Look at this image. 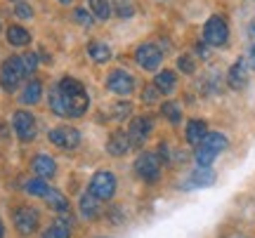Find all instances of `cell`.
<instances>
[{
	"label": "cell",
	"mask_w": 255,
	"mask_h": 238,
	"mask_svg": "<svg viewBox=\"0 0 255 238\" xmlns=\"http://www.w3.org/2000/svg\"><path fill=\"white\" fill-rule=\"evenodd\" d=\"M57 87L62 92V99H64V104H66L69 116H83V113L88 111V104H90L88 92H85V87H83L76 78H64Z\"/></svg>",
	"instance_id": "6da1fadb"
},
{
	"label": "cell",
	"mask_w": 255,
	"mask_h": 238,
	"mask_svg": "<svg viewBox=\"0 0 255 238\" xmlns=\"http://www.w3.org/2000/svg\"><path fill=\"white\" fill-rule=\"evenodd\" d=\"M24 76H28V74H26V69H24L21 57H7L2 69H0V82H2V87L5 90H14Z\"/></svg>",
	"instance_id": "7a4b0ae2"
},
{
	"label": "cell",
	"mask_w": 255,
	"mask_h": 238,
	"mask_svg": "<svg viewBox=\"0 0 255 238\" xmlns=\"http://www.w3.org/2000/svg\"><path fill=\"white\" fill-rule=\"evenodd\" d=\"M203 40L210 47H225L229 40V26L222 17H210L203 26Z\"/></svg>",
	"instance_id": "3957f363"
},
{
	"label": "cell",
	"mask_w": 255,
	"mask_h": 238,
	"mask_svg": "<svg viewBox=\"0 0 255 238\" xmlns=\"http://www.w3.org/2000/svg\"><path fill=\"white\" fill-rule=\"evenodd\" d=\"M90 193L97 196L100 201H109L116 193V177L111 172H97L90 182Z\"/></svg>",
	"instance_id": "277c9868"
},
{
	"label": "cell",
	"mask_w": 255,
	"mask_h": 238,
	"mask_svg": "<svg viewBox=\"0 0 255 238\" xmlns=\"http://www.w3.org/2000/svg\"><path fill=\"white\" fill-rule=\"evenodd\" d=\"M135 172L144 179V182H156L158 179V172H161V158L156 156V154H142V156L137 158L135 163Z\"/></svg>",
	"instance_id": "5b68a950"
},
{
	"label": "cell",
	"mask_w": 255,
	"mask_h": 238,
	"mask_svg": "<svg viewBox=\"0 0 255 238\" xmlns=\"http://www.w3.org/2000/svg\"><path fill=\"white\" fill-rule=\"evenodd\" d=\"M12 125H14V132L21 142H31L36 139V118L28 113V111H17L14 118H12Z\"/></svg>",
	"instance_id": "8992f818"
},
{
	"label": "cell",
	"mask_w": 255,
	"mask_h": 238,
	"mask_svg": "<svg viewBox=\"0 0 255 238\" xmlns=\"http://www.w3.org/2000/svg\"><path fill=\"white\" fill-rule=\"evenodd\" d=\"M135 59H137V64L142 66L144 71H156V69L161 66V59H163V55H161V50H158L156 45H151V43H144V45L137 47Z\"/></svg>",
	"instance_id": "52a82bcc"
},
{
	"label": "cell",
	"mask_w": 255,
	"mask_h": 238,
	"mask_svg": "<svg viewBox=\"0 0 255 238\" xmlns=\"http://www.w3.org/2000/svg\"><path fill=\"white\" fill-rule=\"evenodd\" d=\"M50 142L59 149H76L81 144V132L69 128V125H62V128H55L50 132Z\"/></svg>",
	"instance_id": "ba28073f"
},
{
	"label": "cell",
	"mask_w": 255,
	"mask_h": 238,
	"mask_svg": "<svg viewBox=\"0 0 255 238\" xmlns=\"http://www.w3.org/2000/svg\"><path fill=\"white\" fill-rule=\"evenodd\" d=\"M107 87L111 92H116V94H130V92L135 90V78L128 74V71H111L109 78H107Z\"/></svg>",
	"instance_id": "9c48e42d"
},
{
	"label": "cell",
	"mask_w": 255,
	"mask_h": 238,
	"mask_svg": "<svg viewBox=\"0 0 255 238\" xmlns=\"http://www.w3.org/2000/svg\"><path fill=\"white\" fill-rule=\"evenodd\" d=\"M14 227H17L19 234H24V236H28V234H33L38 227V212L33 210V208H17V212H14Z\"/></svg>",
	"instance_id": "30bf717a"
},
{
	"label": "cell",
	"mask_w": 255,
	"mask_h": 238,
	"mask_svg": "<svg viewBox=\"0 0 255 238\" xmlns=\"http://www.w3.org/2000/svg\"><path fill=\"white\" fill-rule=\"evenodd\" d=\"M151 132V118H135L130 123V130H128V137H130V144L132 147H139Z\"/></svg>",
	"instance_id": "8fae6325"
},
{
	"label": "cell",
	"mask_w": 255,
	"mask_h": 238,
	"mask_svg": "<svg viewBox=\"0 0 255 238\" xmlns=\"http://www.w3.org/2000/svg\"><path fill=\"white\" fill-rule=\"evenodd\" d=\"M248 80V64L246 59H239L237 64L229 69V76H227V82L229 87H234V90H241Z\"/></svg>",
	"instance_id": "7c38bea8"
},
{
	"label": "cell",
	"mask_w": 255,
	"mask_h": 238,
	"mask_svg": "<svg viewBox=\"0 0 255 238\" xmlns=\"http://www.w3.org/2000/svg\"><path fill=\"white\" fill-rule=\"evenodd\" d=\"M130 149H132V144H130V137H128L126 132H114L109 137V142H107V151H109L111 156H123Z\"/></svg>",
	"instance_id": "4fadbf2b"
},
{
	"label": "cell",
	"mask_w": 255,
	"mask_h": 238,
	"mask_svg": "<svg viewBox=\"0 0 255 238\" xmlns=\"http://www.w3.org/2000/svg\"><path fill=\"white\" fill-rule=\"evenodd\" d=\"M206 135H208V128H206L203 120H191L189 125H187V142H189L191 147H199Z\"/></svg>",
	"instance_id": "5bb4252c"
},
{
	"label": "cell",
	"mask_w": 255,
	"mask_h": 238,
	"mask_svg": "<svg viewBox=\"0 0 255 238\" xmlns=\"http://www.w3.org/2000/svg\"><path fill=\"white\" fill-rule=\"evenodd\" d=\"M201 149H206V151H213V154H220V151H225L227 149V137L225 135H220V132H210L203 137V142L199 144Z\"/></svg>",
	"instance_id": "9a60e30c"
},
{
	"label": "cell",
	"mask_w": 255,
	"mask_h": 238,
	"mask_svg": "<svg viewBox=\"0 0 255 238\" xmlns=\"http://www.w3.org/2000/svg\"><path fill=\"white\" fill-rule=\"evenodd\" d=\"M215 182V172L210 170V167H199L196 172L191 174V179L184 186L187 189H194V186H210V184Z\"/></svg>",
	"instance_id": "2e32d148"
},
{
	"label": "cell",
	"mask_w": 255,
	"mask_h": 238,
	"mask_svg": "<svg viewBox=\"0 0 255 238\" xmlns=\"http://www.w3.org/2000/svg\"><path fill=\"white\" fill-rule=\"evenodd\" d=\"M33 170H36L38 177L45 179V177H52V174L57 172V165L50 156H38L36 160H33Z\"/></svg>",
	"instance_id": "e0dca14e"
},
{
	"label": "cell",
	"mask_w": 255,
	"mask_h": 238,
	"mask_svg": "<svg viewBox=\"0 0 255 238\" xmlns=\"http://www.w3.org/2000/svg\"><path fill=\"white\" fill-rule=\"evenodd\" d=\"M69 234H71V224H69V220H66V217H59V220L43 234V238H69Z\"/></svg>",
	"instance_id": "ac0fdd59"
},
{
	"label": "cell",
	"mask_w": 255,
	"mask_h": 238,
	"mask_svg": "<svg viewBox=\"0 0 255 238\" xmlns=\"http://www.w3.org/2000/svg\"><path fill=\"white\" fill-rule=\"evenodd\" d=\"M175 82H177V78H175L173 71H161V74L156 76V90L158 92H163V94H170V92L175 90Z\"/></svg>",
	"instance_id": "d6986e66"
},
{
	"label": "cell",
	"mask_w": 255,
	"mask_h": 238,
	"mask_svg": "<svg viewBox=\"0 0 255 238\" xmlns=\"http://www.w3.org/2000/svg\"><path fill=\"white\" fill-rule=\"evenodd\" d=\"M88 55L92 57V62H97V64H104V62H109L111 59V50L109 45H104V43H90L88 45Z\"/></svg>",
	"instance_id": "ffe728a7"
},
{
	"label": "cell",
	"mask_w": 255,
	"mask_h": 238,
	"mask_svg": "<svg viewBox=\"0 0 255 238\" xmlns=\"http://www.w3.org/2000/svg\"><path fill=\"white\" fill-rule=\"evenodd\" d=\"M7 40H9V45L24 47V45H28V43H31V36H28L26 28H21V26H9V28H7Z\"/></svg>",
	"instance_id": "44dd1931"
},
{
	"label": "cell",
	"mask_w": 255,
	"mask_h": 238,
	"mask_svg": "<svg viewBox=\"0 0 255 238\" xmlns=\"http://www.w3.org/2000/svg\"><path fill=\"white\" fill-rule=\"evenodd\" d=\"M40 94H43V85L40 80H31L21 92V101L24 104H38L40 101Z\"/></svg>",
	"instance_id": "7402d4cb"
},
{
	"label": "cell",
	"mask_w": 255,
	"mask_h": 238,
	"mask_svg": "<svg viewBox=\"0 0 255 238\" xmlns=\"http://www.w3.org/2000/svg\"><path fill=\"white\" fill-rule=\"evenodd\" d=\"M81 212H83V217H88V220L95 217V215L100 212V198H97V196H92V193L88 191L81 198Z\"/></svg>",
	"instance_id": "603a6c76"
},
{
	"label": "cell",
	"mask_w": 255,
	"mask_h": 238,
	"mask_svg": "<svg viewBox=\"0 0 255 238\" xmlns=\"http://www.w3.org/2000/svg\"><path fill=\"white\" fill-rule=\"evenodd\" d=\"M88 7L97 19H109L111 14V5L107 0H88Z\"/></svg>",
	"instance_id": "cb8c5ba5"
},
{
	"label": "cell",
	"mask_w": 255,
	"mask_h": 238,
	"mask_svg": "<svg viewBox=\"0 0 255 238\" xmlns=\"http://www.w3.org/2000/svg\"><path fill=\"white\" fill-rule=\"evenodd\" d=\"M50 109L55 111L57 116H69V111H66V104H64V99H62L59 87H55V90L50 92Z\"/></svg>",
	"instance_id": "d4e9b609"
},
{
	"label": "cell",
	"mask_w": 255,
	"mask_h": 238,
	"mask_svg": "<svg viewBox=\"0 0 255 238\" xmlns=\"http://www.w3.org/2000/svg\"><path fill=\"white\" fill-rule=\"evenodd\" d=\"M45 201H47V205H50L52 210H57V212H66V208H69L66 198H64V196H62L59 191H47Z\"/></svg>",
	"instance_id": "484cf974"
},
{
	"label": "cell",
	"mask_w": 255,
	"mask_h": 238,
	"mask_svg": "<svg viewBox=\"0 0 255 238\" xmlns=\"http://www.w3.org/2000/svg\"><path fill=\"white\" fill-rule=\"evenodd\" d=\"M161 113L165 116V120H170V123H180L182 120V113H180V106L175 104V101H165L163 106H161Z\"/></svg>",
	"instance_id": "4316f807"
},
{
	"label": "cell",
	"mask_w": 255,
	"mask_h": 238,
	"mask_svg": "<svg viewBox=\"0 0 255 238\" xmlns=\"http://www.w3.org/2000/svg\"><path fill=\"white\" fill-rule=\"evenodd\" d=\"M26 191L31 193V196H43V198H45L50 189H47L45 179H43V177H38V179H31V182L26 184Z\"/></svg>",
	"instance_id": "83f0119b"
},
{
	"label": "cell",
	"mask_w": 255,
	"mask_h": 238,
	"mask_svg": "<svg viewBox=\"0 0 255 238\" xmlns=\"http://www.w3.org/2000/svg\"><path fill=\"white\" fill-rule=\"evenodd\" d=\"M114 7H116V14H119L121 19H128V17H132V2L130 0H114Z\"/></svg>",
	"instance_id": "f1b7e54d"
},
{
	"label": "cell",
	"mask_w": 255,
	"mask_h": 238,
	"mask_svg": "<svg viewBox=\"0 0 255 238\" xmlns=\"http://www.w3.org/2000/svg\"><path fill=\"white\" fill-rule=\"evenodd\" d=\"M215 156H218V154H213V151H206V149L196 147V163H199V167H210V163L215 160Z\"/></svg>",
	"instance_id": "f546056e"
},
{
	"label": "cell",
	"mask_w": 255,
	"mask_h": 238,
	"mask_svg": "<svg viewBox=\"0 0 255 238\" xmlns=\"http://www.w3.org/2000/svg\"><path fill=\"white\" fill-rule=\"evenodd\" d=\"M73 19H76L81 26H92V14L88 12V9H83V7L73 9Z\"/></svg>",
	"instance_id": "4dcf8cb0"
},
{
	"label": "cell",
	"mask_w": 255,
	"mask_h": 238,
	"mask_svg": "<svg viewBox=\"0 0 255 238\" xmlns=\"http://www.w3.org/2000/svg\"><path fill=\"white\" fill-rule=\"evenodd\" d=\"M21 62H24V69H26V74H33L38 69V57L33 52H26V55L21 57Z\"/></svg>",
	"instance_id": "1f68e13d"
},
{
	"label": "cell",
	"mask_w": 255,
	"mask_h": 238,
	"mask_svg": "<svg viewBox=\"0 0 255 238\" xmlns=\"http://www.w3.org/2000/svg\"><path fill=\"white\" fill-rule=\"evenodd\" d=\"M14 14H17L19 19H31L33 17V9L28 7L26 2H17V5H14Z\"/></svg>",
	"instance_id": "d6a6232c"
},
{
	"label": "cell",
	"mask_w": 255,
	"mask_h": 238,
	"mask_svg": "<svg viewBox=\"0 0 255 238\" xmlns=\"http://www.w3.org/2000/svg\"><path fill=\"white\" fill-rule=\"evenodd\" d=\"M177 64H180V71H184V74H194V59H191L189 55H182L180 59H177Z\"/></svg>",
	"instance_id": "836d02e7"
},
{
	"label": "cell",
	"mask_w": 255,
	"mask_h": 238,
	"mask_svg": "<svg viewBox=\"0 0 255 238\" xmlns=\"http://www.w3.org/2000/svg\"><path fill=\"white\" fill-rule=\"evenodd\" d=\"M156 97H158V90H156V85H149V87H144V92H142V99H144L146 104L156 101Z\"/></svg>",
	"instance_id": "e575fe53"
},
{
	"label": "cell",
	"mask_w": 255,
	"mask_h": 238,
	"mask_svg": "<svg viewBox=\"0 0 255 238\" xmlns=\"http://www.w3.org/2000/svg\"><path fill=\"white\" fill-rule=\"evenodd\" d=\"M128 113H130V104H119L116 109H114V116H116V120H123V118H128Z\"/></svg>",
	"instance_id": "d590c367"
},
{
	"label": "cell",
	"mask_w": 255,
	"mask_h": 238,
	"mask_svg": "<svg viewBox=\"0 0 255 238\" xmlns=\"http://www.w3.org/2000/svg\"><path fill=\"white\" fill-rule=\"evenodd\" d=\"M246 64L251 66V69H253L255 71V45L251 47V50H248V57H246Z\"/></svg>",
	"instance_id": "8d00e7d4"
},
{
	"label": "cell",
	"mask_w": 255,
	"mask_h": 238,
	"mask_svg": "<svg viewBox=\"0 0 255 238\" xmlns=\"http://www.w3.org/2000/svg\"><path fill=\"white\" fill-rule=\"evenodd\" d=\"M199 55H201V57L208 55V52H206V47H203V43H199Z\"/></svg>",
	"instance_id": "74e56055"
},
{
	"label": "cell",
	"mask_w": 255,
	"mask_h": 238,
	"mask_svg": "<svg viewBox=\"0 0 255 238\" xmlns=\"http://www.w3.org/2000/svg\"><path fill=\"white\" fill-rule=\"evenodd\" d=\"M2 234H5V229H2V222H0V238H2Z\"/></svg>",
	"instance_id": "f35d334b"
},
{
	"label": "cell",
	"mask_w": 255,
	"mask_h": 238,
	"mask_svg": "<svg viewBox=\"0 0 255 238\" xmlns=\"http://www.w3.org/2000/svg\"><path fill=\"white\" fill-rule=\"evenodd\" d=\"M59 2H64V5H71V0H59Z\"/></svg>",
	"instance_id": "ab89813d"
}]
</instances>
